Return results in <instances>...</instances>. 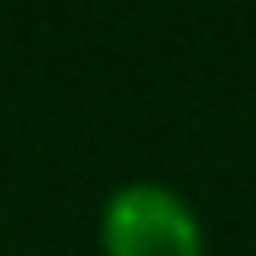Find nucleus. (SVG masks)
Wrapping results in <instances>:
<instances>
[{"label":"nucleus","instance_id":"nucleus-1","mask_svg":"<svg viewBox=\"0 0 256 256\" xmlns=\"http://www.w3.org/2000/svg\"><path fill=\"white\" fill-rule=\"evenodd\" d=\"M100 256H209V236L178 188L136 178L100 204Z\"/></svg>","mask_w":256,"mask_h":256}]
</instances>
